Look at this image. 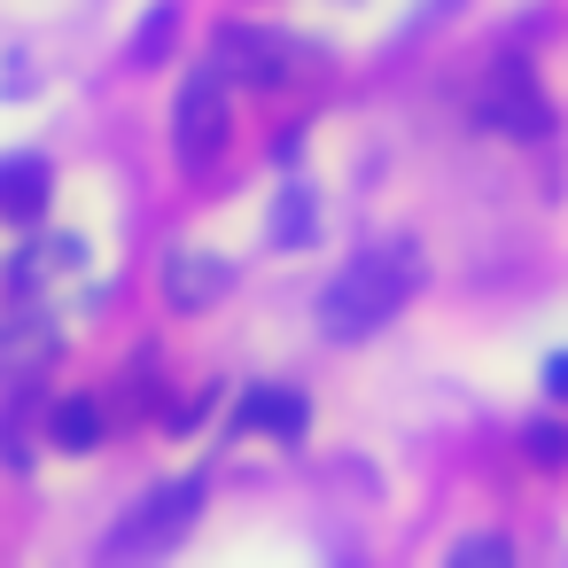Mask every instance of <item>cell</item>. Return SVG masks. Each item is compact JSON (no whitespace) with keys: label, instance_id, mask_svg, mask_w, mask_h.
I'll return each mask as SVG.
<instances>
[{"label":"cell","instance_id":"3957f363","mask_svg":"<svg viewBox=\"0 0 568 568\" xmlns=\"http://www.w3.org/2000/svg\"><path fill=\"white\" fill-rule=\"evenodd\" d=\"M226 133H234L226 79H219V71H195V79L180 87V110H172V149H180V164H187V172H211L219 149H226Z\"/></svg>","mask_w":568,"mask_h":568},{"label":"cell","instance_id":"277c9868","mask_svg":"<svg viewBox=\"0 0 568 568\" xmlns=\"http://www.w3.org/2000/svg\"><path fill=\"white\" fill-rule=\"evenodd\" d=\"M219 71H234L242 87H281L296 71V40H281V32H219Z\"/></svg>","mask_w":568,"mask_h":568},{"label":"cell","instance_id":"9c48e42d","mask_svg":"<svg viewBox=\"0 0 568 568\" xmlns=\"http://www.w3.org/2000/svg\"><path fill=\"white\" fill-rule=\"evenodd\" d=\"M242 428H265V436L296 444V436H304V397H296V389H250V397H242Z\"/></svg>","mask_w":568,"mask_h":568},{"label":"cell","instance_id":"7a4b0ae2","mask_svg":"<svg viewBox=\"0 0 568 568\" xmlns=\"http://www.w3.org/2000/svg\"><path fill=\"white\" fill-rule=\"evenodd\" d=\"M195 514H203V483H195V475H172V483H156L149 498H133V506L110 521L102 560H156V552H172V545L187 537Z\"/></svg>","mask_w":568,"mask_h":568},{"label":"cell","instance_id":"30bf717a","mask_svg":"<svg viewBox=\"0 0 568 568\" xmlns=\"http://www.w3.org/2000/svg\"><path fill=\"white\" fill-rule=\"evenodd\" d=\"M48 436H55L63 452H94V444H102V405H94V397H63Z\"/></svg>","mask_w":568,"mask_h":568},{"label":"cell","instance_id":"52a82bcc","mask_svg":"<svg viewBox=\"0 0 568 568\" xmlns=\"http://www.w3.org/2000/svg\"><path fill=\"white\" fill-rule=\"evenodd\" d=\"M40 211H48V164L40 156H9V164H0V219L32 226Z\"/></svg>","mask_w":568,"mask_h":568},{"label":"cell","instance_id":"7c38bea8","mask_svg":"<svg viewBox=\"0 0 568 568\" xmlns=\"http://www.w3.org/2000/svg\"><path fill=\"white\" fill-rule=\"evenodd\" d=\"M273 242H312V195H288V203H281Z\"/></svg>","mask_w":568,"mask_h":568},{"label":"cell","instance_id":"5b68a950","mask_svg":"<svg viewBox=\"0 0 568 568\" xmlns=\"http://www.w3.org/2000/svg\"><path fill=\"white\" fill-rule=\"evenodd\" d=\"M226 288H234V265L226 257H211V250H172L164 257V296L180 312H211Z\"/></svg>","mask_w":568,"mask_h":568},{"label":"cell","instance_id":"8992f818","mask_svg":"<svg viewBox=\"0 0 568 568\" xmlns=\"http://www.w3.org/2000/svg\"><path fill=\"white\" fill-rule=\"evenodd\" d=\"M483 118L506 125V133H545V110H537L521 63H498V79H490V94H483Z\"/></svg>","mask_w":568,"mask_h":568},{"label":"cell","instance_id":"8fae6325","mask_svg":"<svg viewBox=\"0 0 568 568\" xmlns=\"http://www.w3.org/2000/svg\"><path fill=\"white\" fill-rule=\"evenodd\" d=\"M172 24H180V9L172 0H156V9L141 17V32H133V63L149 71V63H164V40H172Z\"/></svg>","mask_w":568,"mask_h":568},{"label":"cell","instance_id":"ba28073f","mask_svg":"<svg viewBox=\"0 0 568 568\" xmlns=\"http://www.w3.org/2000/svg\"><path fill=\"white\" fill-rule=\"evenodd\" d=\"M40 358H55V327L40 312H17L9 327H0V374H32Z\"/></svg>","mask_w":568,"mask_h":568},{"label":"cell","instance_id":"4fadbf2b","mask_svg":"<svg viewBox=\"0 0 568 568\" xmlns=\"http://www.w3.org/2000/svg\"><path fill=\"white\" fill-rule=\"evenodd\" d=\"M452 560H506V545H490V537H475V545H459Z\"/></svg>","mask_w":568,"mask_h":568},{"label":"cell","instance_id":"6da1fadb","mask_svg":"<svg viewBox=\"0 0 568 568\" xmlns=\"http://www.w3.org/2000/svg\"><path fill=\"white\" fill-rule=\"evenodd\" d=\"M413 288H420V242L389 234V242L358 250V257L327 281V296H320V335H327V343H358V335L389 327Z\"/></svg>","mask_w":568,"mask_h":568},{"label":"cell","instance_id":"5bb4252c","mask_svg":"<svg viewBox=\"0 0 568 568\" xmlns=\"http://www.w3.org/2000/svg\"><path fill=\"white\" fill-rule=\"evenodd\" d=\"M545 382H552V389L568 397V358H552V366H545Z\"/></svg>","mask_w":568,"mask_h":568}]
</instances>
